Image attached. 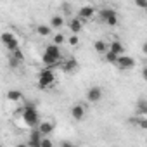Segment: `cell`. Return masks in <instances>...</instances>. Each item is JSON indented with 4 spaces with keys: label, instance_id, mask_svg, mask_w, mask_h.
<instances>
[{
    "label": "cell",
    "instance_id": "cell-7",
    "mask_svg": "<svg viewBox=\"0 0 147 147\" xmlns=\"http://www.w3.org/2000/svg\"><path fill=\"white\" fill-rule=\"evenodd\" d=\"M116 66H118L119 69H131V67L135 66V59L130 57V55H119V57L116 59Z\"/></svg>",
    "mask_w": 147,
    "mask_h": 147
},
{
    "label": "cell",
    "instance_id": "cell-22",
    "mask_svg": "<svg viewBox=\"0 0 147 147\" xmlns=\"http://www.w3.org/2000/svg\"><path fill=\"white\" fill-rule=\"evenodd\" d=\"M11 57H12V59H16L18 62H23V61H24V55H23V50H21V49H18V50H14Z\"/></svg>",
    "mask_w": 147,
    "mask_h": 147
},
{
    "label": "cell",
    "instance_id": "cell-26",
    "mask_svg": "<svg viewBox=\"0 0 147 147\" xmlns=\"http://www.w3.org/2000/svg\"><path fill=\"white\" fill-rule=\"evenodd\" d=\"M138 126H140V128H144V130L147 128V119H145V116H142V118H140V121H138Z\"/></svg>",
    "mask_w": 147,
    "mask_h": 147
},
{
    "label": "cell",
    "instance_id": "cell-2",
    "mask_svg": "<svg viewBox=\"0 0 147 147\" xmlns=\"http://www.w3.org/2000/svg\"><path fill=\"white\" fill-rule=\"evenodd\" d=\"M61 57H62V54H61V49L57 47V45H54V43H50V45H47V49H45V52H43V64H45V67H54L59 61H61Z\"/></svg>",
    "mask_w": 147,
    "mask_h": 147
},
{
    "label": "cell",
    "instance_id": "cell-11",
    "mask_svg": "<svg viewBox=\"0 0 147 147\" xmlns=\"http://www.w3.org/2000/svg\"><path fill=\"white\" fill-rule=\"evenodd\" d=\"M71 116H73L75 121H82L85 118V107L82 104H75V106L71 107Z\"/></svg>",
    "mask_w": 147,
    "mask_h": 147
},
{
    "label": "cell",
    "instance_id": "cell-23",
    "mask_svg": "<svg viewBox=\"0 0 147 147\" xmlns=\"http://www.w3.org/2000/svg\"><path fill=\"white\" fill-rule=\"evenodd\" d=\"M104 59H106L109 64H116V59H118V55H114L113 52H109V50H107V52L104 54Z\"/></svg>",
    "mask_w": 147,
    "mask_h": 147
},
{
    "label": "cell",
    "instance_id": "cell-29",
    "mask_svg": "<svg viewBox=\"0 0 147 147\" xmlns=\"http://www.w3.org/2000/svg\"><path fill=\"white\" fill-rule=\"evenodd\" d=\"M16 147H28L26 144H16Z\"/></svg>",
    "mask_w": 147,
    "mask_h": 147
},
{
    "label": "cell",
    "instance_id": "cell-21",
    "mask_svg": "<svg viewBox=\"0 0 147 147\" xmlns=\"http://www.w3.org/2000/svg\"><path fill=\"white\" fill-rule=\"evenodd\" d=\"M104 23H106L107 26H116V24H118V14H116V12H114V14H111Z\"/></svg>",
    "mask_w": 147,
    "mask_h": 147
},
{
    "label": "cell",
    "instance_id": "cell-24",
    "mask_svg": "<svg viewBox=\"0 0 147 147\" xmlns=\"http://www.w3.org/2000/svg\"><path fill=\"white\" fill-rule=\"evenodd\" d=\"M67 43H69L71 47H76V45L80 43V38H78V35H71V36L67 38Z\"/></svg>",
    "mask_w": 147,
    "mask_h": 147
},
{
    "label": "cell",
    "instance_id": "cell-25",
    "mask_svg": "<svg viewBox=\"0 0 147 147\" xmlns=\"http://www.w3.org/2000/svg\"><path fill=\"white\" fill-rule=\"evenodd\" d=\"M40 147H54V144H52L50 138H42V145Z\"/></svg>",
    "mask_w": 147,
    "mask_h": 147
},
{
    "label": "cell",
    "instance_id": "cell-16",
    "mask_svg": "<svg viewBox=\"0 0 147 147\" xmlns=\"http://www.w3.org/2000/svg\"><path fill=\"white\" fill-rule=\"evenodd\" d=\"M36 33H38L40 36H50L52 30H50L49 24H38V26H36Z\"/></svg>",
    "mask_w": 147,
    "mask_h": 147
},
{
    "label": "cell",
    "instance_id": "cell-30",
    "mask_svg": "<svg viewBox=\"0 0 147 147\" xmlns=\"http://www.w3.org/2000/svg\"><path fill=\"white\" fill-rule=\"evenodd\" d=\"M0 147H2V144H0Z\"/></svg>",
    "mask_w": 147,
    "mask_h": 147
},
{
    "label": "cell",
    "instance_id": "cell-5",
    "mask_svg": "<svg viewBox=\"0 0 147 147\" xmlns=\"http://www.w3.org/2000/svg\"><path fill=\"white\" fill-rule=\"evenodd\" d=\"M95 16V7H92V5H83V7H80L78 9V19L83 23V21H88V19H92Z\"/></svg>",
    "mask_w": 147,
    "mask_h": 147
},
{
    "label": "cell",
    "instance_id": "cell-15",
    "mask_svg": "<svg viewBox=\"0 0 147 147\" xmlns=\"http://www.w3.org/2000/svg\"><path fill=\"white\" fill-rule=\"evenodd\" d=\"M5 97H7L9 102H19L24 95H23V92H19V90H9Z\"/></svg>",
    "mask_w": 147,
    "mask_h": 147
},
{
    "label": "cell",
    "instance_id": "cell-4",
    "mask_svg": "<svg viewBox=\"0 0 147 147\" xmlns=\"http://www.w3.org/2000/svg\"><path fill=\"white\" fill-rule=\"evenodd\" d=\"M0 40H2L4 47H5L11 54H12L14 50H18V49H19V40H18L12 33H9V31H5V33L0 35Z\"/></svg>",
    "mask_w": 147,
    "mask_h": 147
},
{
    "label": "cell",
    "instance_id": "cell-13",
    "mask_svg": "<svg viewBox=\"0 0 147 147\" xmlns=\"http://www.w3.org/2000/svg\"><path fill=\"white\" fill-rule=\"evenodd\" d=\"M61 67H62L64 73H73V71H76L80 66H78V62H76L75 59H66V61L61 64Z\"/></svg>",
    "mask_w": 147,
    "mask_h": 147
},
{
    "label": "cell",
    "instance_id": "cell-8",
    "mask_svg": "<svg viewBox=\"0 0 147 147\" xmlns=\"http://www.w3.org/2000/svg\"><path fill=\"white\" fill-rule=\"evenodd\" d=\"M42 135H40V131L36 130V128H33L31 130V133H30V137H28V142H26V145L28 147H40L42 145Z\"/></svg>",
    "mask_w": 147,
    "mask_h": 147
},
{
    "label": "cell",
    "instance_id": "cell-27",
    "mask_svg": "<svg viewBox=\"0 0 147 147\" xmlns=\"http://www.w3.org/2000/svg\"><path fill=\"white\" fill-rule=\"evenodd\" d=\"M61 147H76L73 142H67V140H64V142H61Z\"/></svg>",
    "mask_w": 147,
    "mask_h": 147
},
{
    "label": "cell",
    "instance_id": "cell-12",
    "mask_svg": "<svg viewBox=\"0 0 147 147\" xmlns=\"http://www.w3.org/2000/svg\"><path fill=\"white\" fill-rule=\"evenodd\" d=\"M82 26H83V23H82L78 18H71V19H69V23H67V28L71 30V33H73V35H78V33L82 31Z\"/></svg>",
    "mask_w": 147,
    "mask_h": 147
},
{
    "label": "cell",
    "instance_id": "cell-18",
    "mask_svg": "<svg viewBox=\"0 0 147 147\" xmlns=\"http://www.w3.org/2000/svg\"><path fill=\"white\" fill-rule=\"evenodd\" d=\"M137 113H138L140 116H145V114H147V100H145V99H140V100H138V104H137Z\"/></svg>",
    "mask_w": 147,
    "mask_h": 147
},
{
    "label": "cell",
    "instance_id": "cell-14",
    "mask_svg": "<svg viewBox=\"0 0 147 147\" xmlns=\"http://www.w3.org/2000/svg\"><path fill=\"white\" fill-rule=\"evenodd\" d=\"M50 30H61V28H64V18L62 16H59V14H55V16H52L50 18Z\"/></svg>",
    "mask_w": 147,
    "mask_h": 147
},
{
    "label": "cell",
    "instance_id": "cell-1",
    "mask_svg": "<svg viewBox=\"0 0 147 147\" xmlns=\"http://www.w3.org/2000/svg\"><path fill=\"white\" fill-rule=\"evenodd\" d=\"M18 111L21 113L23 121H24L30 128H36V126H38V123H40V114H38V111H36V107H35L33 104H26V106H23V107L18 109Z\"/></svg>",
    "mask_w": 147,
    "mask_h": 147
},
{
    "label": "cell",
    "instance_id": "cell-19",
    "mask_svg": "<svg viewBox=\"0 0 147 147\" xmlns=\"http://www.w3.org/2000/svg\"><path fill=\"white\" fill-rule=\"evenodd\" d=\"M52 42H54V45H62L64 42H66V36L62 35V33H57V35H54V38H52Z\"/></svg>",
    "mask_w": 147,
    "mask_h": 147
},
{
    "label": "cell",
    "instance_id": "cell-28",
    "mask_svg": "<svg viewBox=\"0 0 147 147\" xmlns=\"http://www.w3.org/2000/svg\"><path fill=\"white\" fill-rule=\"evenodd\" d=\"M137 5H138V7H142V9H145V7H147V2H142V0H138Z\"/></svg>",
    "mask_w": 147,
    "mask_h": 147
},
{
    "label": "cell",
    "instance_id": "cell-6",
    "mask_svg": "<svg viewBox=\"0 0 147 147\" xmlns=\"http://www.w3.org/2000/svg\"><path fill=\"white\" fill-rule=\"evenodd\" d=\"M102 95H104V92H102V88L100 87H90L88 90H87V100L88 102H99L100 99H102Z\"/></svg>",
    "mask_w": 147,
    "mask_h": 147
},
{
    "label": "cell",
    "instance_id": "cell-9",
    "mask_svg": "<svg viewBox=\"0 0 147 147\" xmlns=\"http://www.w3.org/2000/svg\"><path fill=\"white\" fill-rule=\"evenodd\" d=\"M54 128H55V125L54 123H50V121H40L38 123V126H36V130L40 131V135L45 138V137H49L52 131H54Z\"/></svg>",
    "mask_w": 147,
    "mask_h": 147
},
{
    "label": "cell",
    "instance_id": "cell-20",
    "mask_svg": "<svg viewBox=\"0 0 147 147\" xmlns=\"http://www.w3.org/2000/svg\"><path fill=\"white\" fill-rule=\"evenodd\" d=\"M114 12H116L114 9H102V11L99 12V16H100V19H102V21H106V19H107L111 14H114Z\"/></svg>",
    "mask_w": 147,
    "mask_h": 147
},
{
    "label": "cell",
    "instance_id": "cell-3",
    "mask_svg": "<svg viewBox=\"0 0 147 147\" xmlns=\"http://www.w3.org/2000/svg\"><path fill=\"white\" fill-rule=\"evenodd\" d=\"M55 83V75H54V69L52 67H43L40 73H38V87L42 90L52 87Z\"/></svg>",
    "mask_w": 147,
    "mask_h": 147
},
{
    "label": "cell",
    "instance_id": "cell-17",
    "mask_svg": "<svg viewBox=\"0 0 147 147\" xmlns=\"http://www.w3.org/2000/svg\"><path fill=\"white\" fill-rule=\"evenodd\" d=\"M94 49H95V52H99V54H106V52H107V43H106V40H97V42L94 43Z\"/></svg>",
    "mask_w": 147,
    "mask_h": 147
},
{
    "label": "cell",
    "instance_id": "cell-10",
    "mask_svg": "<svg viewBox=\"0 0 147 147\" xmlns=\"http://www.w3.org/2000/svg\"><path fill=\"white\" fill-rule=\"evenodd\" d=\"M107 50L113 52V54L118 55V57H119V55H125V45H123L119 40H113V42L107 45Z\"/></svg>",
    "mask_w": 147,
    "mask_h": 147
}]
</instances>
